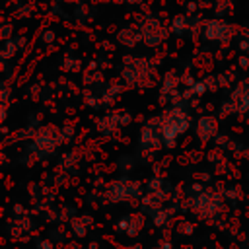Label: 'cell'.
Here are the masks:
<instances>
[{"label":"cell","mask_w":249,"mask_h":249,"mask_svg":"<svg viewBox=\"0 0 249 249\" xmlns=\"http://www.w3.org/2000/svg\"><path fill=\"white\" fill-rule=\"evenodd\" d=\"M233 29L226 23V21H218V19H212L206 23V29H204V35L210 39V41H228L231 37Z\"/></svg>","instance_id":"cell-1"},{"label":"cell","mask_w":249,"mask_h":249,"mask_svg":"<svg viewBox=\"0 0 249 249\" xmlns=\"http://www.w3.org/2000/svg\"><path fill=\"white\" fill-rule=\"evenodd\" d=\"M185 29H187V18H185V16L173 18V21H171V31L177 33V35H181Z\"/></svg>","instance_id":"cell-2"},{"label":"cell","mask_w":249,"mask_h":249,"mask_svg":"<svg viewBox=\"0 0 249 249\" xmlns=\"http://www.w3.org/2000/svg\"><path fill=\"white\" fill-rule=\"evenodd\" d=\"M126 2H130V4H136V2H140V0H126Z\"/></svg>","instance_id":"cell-3"}]
</instances>
